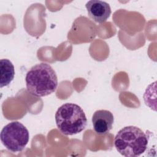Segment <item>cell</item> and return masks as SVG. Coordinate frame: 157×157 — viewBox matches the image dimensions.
<instances>
[{"label": "cell", "mask_w": 157, "mask_h": 157, "mask_svg": "<svg viewBox=\"0 0 157 157\" xmlns=\"http://www.w3.org/2000/svg\"><path fill=\"white\" fill-rule=\"evenodd\" d=\"M25 81L28 91L37 97L52 94L58 86L56 74L53 67L46 63L33 66L26 73Z\"/></svg>", "instance_id": "cell-1"}, {"label": "cell", "mask_w": 157, "mask_h": 157, "mask_svg": "<svg viewBox=\"0 0 157 157\" xmlns=\"http://www.w3.org/2000/svg\"><path fill=\"white\" fill-rule=\"evenodd\" d=\"M148 137L140 128L128 126L120 129L114 139L117 150L123 156L134 157L142 155L147 148Z\"/></svg>", "instance_id": "cell-2"}, {"label": "cell", "mask_w": 157, "mask_h": 157, "mask_svg": "<svg viewBox=\"0 0 157 157\" xmlns=\"http://www.w3.org/2000/svg\"><path fill=\"white\" fill-rule=\"evenodd\" d=\"M55 121L58 129L66 136L80 133L87 124V118L83 109L73 103H66L58 109Z\"/></svg>", "instance_id": "cell-3"}, {"label": "cell", "mask_w": 157, "mask_h": 157, "mask_svg": "<svg viewBox=\"0 0 157 157\" xmlns=\"http://www.w3.org/2000/svg\"><path fill=\"white\" fill-rule=\"evenodd\" d=\"M1 140L5 147L12 152L21 151L29 141L27 128L18 121L6 125L1 132Z\"/></svg>", "instance_id": "cell-4"}, {"label": "cell", "mask_w": 157, "mask_h": 157, "mask_svg": "<svg viewBox=\"0 0 157 157\" xmlns=\"http://www.w3.org/2000/svg\"><path fill=\"white\" fill-rule=\"evenodd\" d=\"M114 117L112 113L107 110H96L92 117L93 129L96 134L105 135L112 128Z\"/></svg>", "instance_id": "cell-5"}, {"label": "cell", "mask_w": 157, "mask_h": 157, "mask_svg": "<svg viewBox=\"0 0 157 157\" xmlns=\"http://www.w3.org/2000/svg\"><path fill=\"white\" fill-rule=\"evenodd\" d=\"M86 8L90 17L98 23H104L111 14L109 4L99 0L89 1L86 4Z\"/></svg>", "instance_id": "cell-6"}, {"label": "cell", "mask_w": 157, "mask_h": 157, "mask_svg": "<svg viewBox=\"0 0 157 157\" xmlns=\"http://www.w3.org/2000/svg\"><path fill=\"white\" fill-rule=\"evenodd\" d=\"M0 68V87L2 88L9 85L13 80L15 76V69L12 62L7 59H1Z\"/></svg>", "instance_id": "cell-7"}]
</instances>
